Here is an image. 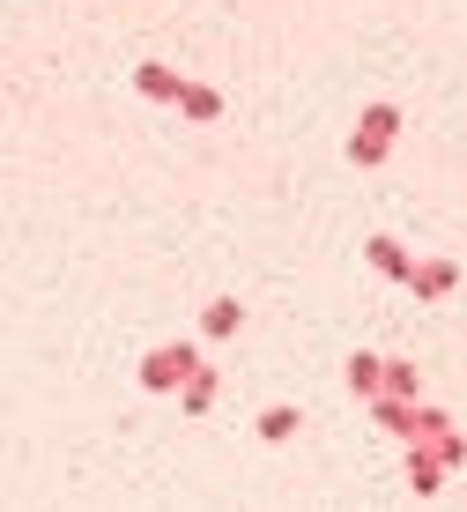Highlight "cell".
I'll use <instances>...</instances> for the list:
<instances>
[{
    "mask_svg": "<svg viewBox=\"0 0 467 512\" xmlns=\"http://www.w3.org/2000/svg\"><path fill=\"white\" fill-rule=\"evenodd\" d=\"M364 260H371V268H379L386 282H416V260H408V245H401V238H386V231L364 245Z\"/></svg>",
    "mask_w": 467,
    "mask_h": 512,
    "instance_id": "277c9868",
    "label": "cell"
},
{
    "mask_svg": "<svg viewBox=\"0 0 467 512\" xmlns=\"http://www.w3.org/2000/svg\"><path fill=\"white\" fill-rule=\"evenodd\" d=\"M349 386H356V394H371V401H379V394H386V357L356 349V357H349Z\"/></svg>",
    "mask_w": 467,
    "mask_h": 512,
    "instance_id": "52a82bcc",
    "label": "cell"
},
{
    "mask_svg": "<svg viewBox=\"0 0 467 512\" xmlns=\"http://www.w3.org/2000/svg\"><path fill=\"white\" fill-rule=\"evenodd\" d=\"M430 453H438L445 468H460V461H467V438H453V431H445V438H430Z\"/></svg>",
    "mask_w": 467,
    "mask_h": 512,
    "instance_id": "4fadbf2b",
    "label": "cell"
},
{
    "mask_svg": "<svg viewBox=\"0 0 467 512\" xmlns=\"http://www.w3.org/2000/svg\"><path fill=\"white\" fill-rule=\"evenodd\" d=\"M208 401H215V372H208V364H201V372H193L186 386H178V409H186V416H201V409H208Z\"/></svg>",
    "mask_w": 467,
    "mask_h": 512,
    "instance_id": "8fae6325",
    "label": "cell"
},
{
    "mask_svg": "<svg viewBox=\"0 0 467 512\" xmlns=\"http://www.w3.org/2000/svg\"><path fill=\"white\" fill-rule=\"evenodd\" d=\"M438 483H445V461L430 446H408V490H423V498H430Z\"/></svg>",
    "mask_w": 467,
    "mask_h": 512,
    "instance_id": "ba28073f",
    "label": "cell"
},
{
    "mask_svg": "<svg viewBox=\"0 0 467 512\" xmlns=\"http://www.w3.org/2000/svg\"><path fill=\"white\" fill-rule=\"evenodd\" d=\"M178 112H186V119H201V127H208V119H223V90H208V82H186Z\"/></svg>",
    "mask_w": 467,
    "mask_h": 512,
    "instance_id": "30bf717a",
    "label": "cell"
},
{
    "mask_svg": "<svg viewBox=\"0 0 467 512\" xmlns=\"http://www.w3.org/2000/svg\"><path fill=\"white\" fill-rule=\"evenodd\" d=\"M297 423H304L297 401H275V409H260V438H267V446H282V438H297Z\"/></svg>",
    "mask_w": 467,
    "mask_h": 512,
    "instance_id": "9c48e42d",
    "label": "cell"
},
{
    "mask_svg": "<svg viewBox=\"0 0 467 512\" xmlns=\"http://www.w3.org/2000/svg\"><path fill=\"white\" fill-rule=\"evenodd\" d=\"M193 372H201V357H193V342H156L149 357H141V386L149 394H178Z\"/></svg>",
    "mask_w": 467,
    "mask_h": 512,
    "instance_id": "7a4b0ae2",
    "label": "cell"
},
{
    "mask_svg": "<svg viewBox=\"0 0 467 512\" xmlns=\"http://www.w3.org/2000/svg\"><path fill=\"white\" fill-rule=\"evenodd\" d=\"M238 327H245V305H238V297H208V312H201V334H208V342H230Z\"/></svg>",
    "mask_w": 467,
    "mask_h": 512,
    "instance_id": "5b68a950",
    "label": "cell"
},
{
    "mask_svg": "<svg viewBox=\"0 0 467 512\" xmlns=\"http://www.w3.org/2000/svg\"><path fill=\"white\" fill-rule=\"evenodd\" d=\"M134 90L149 97V104H178V97H186V75H171L164 60H141L134 67Z\"/></svg>",
    "mask_w": 467,
    "mask_h": 512,
    "instance_id": "3957f363",
    "label": "cell"
},
{
    "mask_svg": "<svg viewBox=\"0 0 467 512\" xmlns=\"http://www.w3.org/2000/svg\"><path fill=\"white\" fill-rule=\"evenodd\" d=\"M386 394L393 401H416V364H408V357H386Z\"/></svg>",
    "mask_w": 467,
    "mask_h": 512,
    "instance_id": "7c38bea8",
    "label": "cell"
},
{
    "mask_svg": "<svg viewBox=\"0 0 467 512\" xmlns=\"http://www.w3.org/2000/svg\"><path fill=\"white\" fill-rule=\"evenodd\" d=\"M393 141H401V104H386V97L364 104V119H356V134H349V164H356V171L386 164Z\"/></svg>",
    "mask_w": 467,
    "mask_h": 512,
    "instance_id": "6da1fadb",
    "label": "cell"
},
{
    "mask_svg": "<svg viewBox=\"0 0 467 512\" xmlns=\"http://www.w3.org/2000/svg\"><path fill=\"white\" fill-rule=\"evenodd\" d=\"M460 282V260H416V282H408V290L416 297H445Z\"/></svg>",
    "mask_w": 467,
    "mask_h": 512,
    "instance_id": "8992f818",
    "label": "cell"
}]
</instances>
